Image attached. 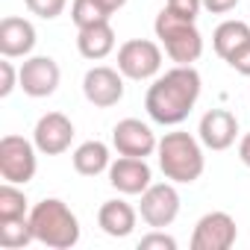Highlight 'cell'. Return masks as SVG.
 <instances>
[{"label":"cell","instance_id":"obj_7","mask_svg":"<svg viewBox=\"0 0 250 250\" xmlns=\"http://www.w3.org/2000/svg\"><path fill=\"white\" fill-rule=\"evenodd\" d=\"M139 215L150 229H165L180 215V191L177 183H150V188L142 194Z\"/></svg>","mask_w":250,"mask_h":250},{"label":"cell","instance_id":"obj_30","mask_svg":"<svg viewBox=\"0 0 250 250\" xmlns=\"http://www.w3.org/2000/svg\"><path fill=\"white\" fill-rule=\"evenodd\" d=\"M97 3L109 12V15H115L118 9H124V6H127V0H97Z\"/></svg>","mask_w":250,"mask_h":250},{"label":"cell","instance_id":"obj_12","mask_svg":"<svg viewBox=\"0 0 250 250\" xmlns=\"http://www.w3.org/2000/svg\"><path fill=\"white\" fill-rule=\"evenodd\" d=\"M106 174H109V186L127 197H136V194L142 197L153 183V171L147 159H136V156H118Z\"/></svg>","mask_w":250,"mask_h":250},{"label":"cell","instance_id":"obj_13","mask_svg":"<svg viewBox=\"0 0 250 250\" xmlns=\"http://www.w3.org/2000/svg\"><path fill=\"white\" fill-rule=\"evenodd\" d=\"M33 142L39 147V153L44 156H59L71 147L74 142V124L68 115L62 112H47L36 121V130H33Z\"/></svg>","mask_w":250,"mask_h":250},{"label":"cell","instance_id":"obj_27","mask_svg":"<svg viewBox=\"0 0 250 250\" xmlns=\"http://www.w3.org/2000/svg\"><path fill=\"white\" fill-rule=\"evenodd\" d=\"M227 65H229L232 71H238L241 77H250V44H244L238 53H232V56L227 59Z\"/></svg>","mask_w":250,"mask_h":250},{"label":"cell","instance_id":"obj_6","mask_svg":"<svg viewBox=\"0 0 250 250\" xmlns=\"http://www.w3.org/2000/svg\"><path fill=\"white\" fill-rule=\"evenodd\" d=\"M118 71L127 80H136V83L156 80L162 71V47L150 39L124 42L118 47Z\"/></svg>","mask_w":250,"mask_h":250},{"label":"cell","instance_id":"obj_19","mask_svg":"<svg viewBox=\"0 0 250 250\" xmlns=\"http://www.w3.org/2000/svg\"><path fill=\"white\" fill-rule=\"evenodd\" d=\"M71 162H74V171H77V174H83V177H97V174L109 171L112 156H109V147H106L103 142L91 139V142H83V145L74 150Z\"/></svg>","mask_w":250,"mask_h":250},{"label":"cell","instance_id":"obj_22","mask_svg":"<svg viewBox=\"0 0 250 250\" xmlns=\"http://www.w3.org/2000/svg\"><path fill=\"white\" fill-rule=\"evenodd\" d=\"M109 18H112V15L97 3V0H74V3H71V21L77 24V30L103 24V21H109Z\"/></svg>","mask_w":250,"mask_h":250},{"label":"cell","instance_id":"obj_14","mask_svg":"<svg viewBox=\"0 0 250 250\" xmlns=\"http://www.w3.org/2000/svg\"><path fill=\"white\" fill-rule=\"evenodd\" d=\"M197 139L209 150H229L238 139V118L229 109H209L197 124Z\"/></svg>","mask_w":250,"mask_h":250},{"label":"cell","instance_id":"obj_24","mask_svg":"<svg viewBox=\"0 0 250 250\" xmlns=\"http://www.w3.org/2000/svg\"><path fill=\"white\" fill-rule=\"evenodd\" d=\"M139 250H177V238L165 229H150L147 235H142Z\"/></svg>","mask_w":250,"mask_h":250},{"label":"cell","instance_id":"obj_2","mask_svg":"<svg viewBox=\"0 0 250 250\" xmlns=\"http://www.w3.org/2000/svg\"><path fill=\"white\" fill-rule=\"evenodd\" d=\"M156 159L159 168L165 174V180L177 183V186H191L203 177L206 168V156H203V142L194 139L191 133H165L159 139L156 147Z\"/></svg>","mask_w":250,"mask_h":250},{"label":"cell","instance_id":"obj_21","mask_svg":"<svg viewBox=\"0 0 250 250\" xmlns=\"http://www.w3.org/2000/svg\"><path fill=\"white\" fill-rule=\"evenodd\" d=\"M27 215H30L27 194L15 183L3 180V186H0V221H15V218H27Z\"/></svg>","mask_w":250,"mask_h":250},{"label":"cell","instance_id":"obj_1","mask_svg":"<svg viewBox=\"0 0 250 250\" xmlns=\"http://www.w3.org/2000/svg\"><path fill=\"white\" fill-rule=\"evenodd\" d=\"M200 88H203V80L194 65H174L171 71L153 80V85L145 94V109L150 121L162 124V127H177L191 115L200 97Z\"/></svg>","mask_w":250,"mask_h":250},{"label":"cell","instance_id":"obj_9","mask_svg":"<svg viewBox=\"0 0 250 250\" xmlns=\"http://www.w3.org/2000/svg\"><path fill=\"white\" fill-rule=\"evenodd\" d=\"M112 147L118 150V156H136V159H147L156 153L159 139L156 133L139 118H124L115 124L112 130Z\"/></svg>","mask_w":250,"mask_h":250},{"label":"cell","instance_id":"obj_4","mask_svg":"<svg viewBox=\"0 0 250 250\" xmlns=\"http://www.w3.org/2000/svg\"><path fill=\"white\" fill-rule=\"evenodd\" d=\"M156 39L165 47L168 59L177 65H194L203 53V36L197 30L194 21H186L180 15H174L171 9H162L153 21Z\"/></svg>","mask_w":250,"mask_h":250},{"label":"cell","instance_id":"obj_11","mask_svg":"<svg viewBox=\"0 0 250 250\" xmlns=\"http://www.w3.org/2000/svg\"><path fill=\"white\" fill-rule=\"evenodd\" d=\"M18 71H21V85L18 88L27 97H36V100L50 97L59 88V80H62V71H59L53 56H27Z\"/></svg>","mask_w":250,"mask_h":250},{"label":"cell","instance_id":"obj_8","mask_svg":"<svg viewBox=\"0 0 250 250\" xmlns=\"http://www.w3.org/2000/svg\"><path fill=\"white\" fill-rule=\"evenodd\" d=\"M238 238L235 218L229 212H206L191 232V250H229Z\"/></svg>","mask_w":250,"mask_h":250},{"label":"cell","instance_id":"obj_5","mask_svg":"<svg viewBox=\"0 0 250 250\" xmlns=\"http://www.w3.org/2000/svg\"><path fill=\"white\" fill-rule=\"evenodd\" d=\"M39 147L24 136L0 139V177L15 186H27L39 171Z\"/></svg>","mask_w":250,"mask_h":250},{"label":"cell","instance_id":"obj_23","mask_svg":"<svg viewBox=\"0 0 250 250\" xmlns=\"http://www.w3.org/2000/svg\"><path fill=\"white\" fill-rule=\"evenodd\" d=\"M24 3H27V9H30L33 15H39V18H44V21H53V18H59V15L65 12L68 0H24Z\"/></svg>","mask_w":250,"mask_h":250},{"label":"cell","instance_id":"obj_28","mask_svg":"<svg viewBox=\"0 0 250 250\" xmlns=\"http://www.w3.org/2000/svg\"><path fill=\"white\" fill-rule=\"evenodd\" d=\"M238 6V0H203V9L212 15H227Z\"/></svg>","mask_w":250,"mask_h":250},{"label":"cell","instance_id":"obj_16","mask_svg":"<svg viewBox=\"0 0 250 250\" xmlns=\"http://www.w3.org/2000/svg\"><path fill=\"white\" fill-rule=\"evenodd\" d=\"M136 221H139V212L127 200H121V197L106 200L97 209V224H100V229L109 238H127L136 229Z\"/></svg>","mask_w":250,"mask_h":250},{"label":"cell","instance_id":"obj_26","mask_svg":"<svg viewBox=\"0 0 250 250\" xmlns=\"http://www.w3.org/2000/svg\"><path fill=\"white\" fill-rule=\"evenodd\" d=\"M165 9H171L174 15H180L186 21H197V15L203 9V0H168Z\"/></svg>","mask_w":250,"mask_h":250},{"label":"cell","instance_id":"obj_15","mask_svg":"<svg viewBox=\"0 0 250 250\" xmlns=\"http://www.w3.org/2000/svg\"><path fill=\"white\" fill-rule=\"evenodd\" d=\"M36 47V27L27 18L6 15L0 21V53L6 59H27Z\"/></svg>","mask_w":250,"mask_h":250},{"label":"cell","instance_id":"obj_18","mask_svg":"<svg viewBox=\"0 0 250 250\" xmlns=\"http://www.w3.org/2000/svg\"><path fill=\"white\" fill-rule=\"evenodd\" d=\"M244 44H250V24H247V21L229 18V21L218 24L215 33H212V47H215V53H218L224 62H227L232 53H238Z\"/></svg>","mask_w":250,"mask_h":250},{"label":"cell","instance_id":"obj_29","mask_svg":"<svg viewBox=\"0 0 250 250\" xmlns=\"http://www.w3.org/2000/svg\"><path fill=\"white\" fill-rule=\"evenodd\" d=\"M238 159L250 168V133H244V139L238 142Z\"/></svg>","mask_w":250,"mask_h":250},{"label":"cell","instance_id":"obj_17","mask_svg":"<svg viewBox=\"0 0 250 250\" xmlns=\"http://www.w3.org/2000/svg\"><path fill=\"white\" fill-rule=\"evenodd\" d=\"M77 50H80L83 59H91V62L106 59V56L115 50V30H112V24L103 21V24H94V27L80 30V36H77Z\"/></svg>","mask_w":250,"mask_h":250},{"label":"cell","instance_id":"obj_10","mask_svg":"<svg viewBox=\"0 0 250 250\" xmlns=\"http://www.w3.org/2000/svg\"><path fill=\"white\" fill-rule=\"evenodd\" d=\"M83 94L91 106L109 109V106L121 103V97H124V74L109 65H94L83 77Z\"/></svg>","mask_w":250,"mask_h":250},{"label":"cell","instance_id":"obj_25","mask_svg":"<svg viewBox=\"0 0 250 250\" xmlns=\"http://www.w3.org/2000/svg\"><path fill=\"white\" fill-rule=\"evenodd\" d=\"M18 85H21V71L3 56V62H0V97H9Z\"/></svg>","mask_w":250,"mask_h":250},{"label":"cell","instance_id":"obj_20","mask_svg":"<svg viewBox=\"0 0 250 250\" xmlns=\"http://www.w3.org/2000/svg\"><path fill=\"white\" fill-rule=\"evenodd\" d=\"M30 241H36L30 215L27 218H15V221H0V247L3 250H21Z\"/></svg>","mask_w":250,"mask_h":250},{"label":"cell","instance_id":"obj_3","mask_svg":"<svg viewBox=\"0 0 250 250\" xmlns=\"http://www.w3.org/2000/svg\"><path fill=\"white\" fill-rule=\"evenodd\" d=\"M30 224L36 232V241L53 250H71L80 241V221L71 212V206L59 197H44L30 209Z\"/></svg>","mask_w":250,"mask_h":250}]
</instances>
